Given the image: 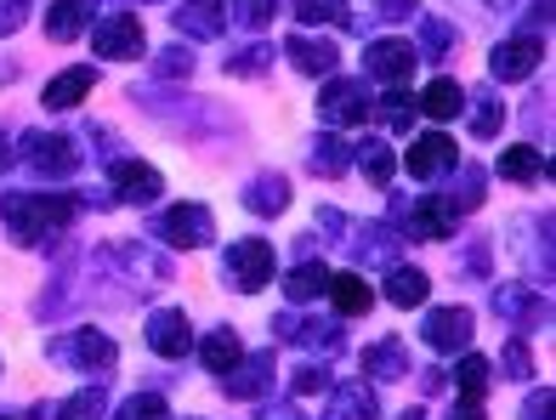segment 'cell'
Listing matches in <instances>:
<instances>
[{
  "label": "cell",
  "instance_id": "1",
  "mask_svg": "<svg viewBox=\"0 0 556 420\" xmlns=\"http://www.w3.org/2000/svg\"><path fill=\"white\" fill-rule=\"evenodd\" d=\"M7 228L17 233V244H40L52 228H63V221L74 216V200H63V193H17V200H7Z\"/></svg>",
  "mask_w": 556,
  "mask_h": 420
},
{
  "label": "cell",
  "instance_id": "2",
  "mask_svg": "<svg viewBox=\"0 0 556 420\" xmlns=\"http://www.w3.org/2000/svg\"><path fill=\"white\" fill-rule=\"evenodd\" d=\"M227 273H233V284L239 290H267V279H273V244H262V239H239L233 251H227Z\"/></svg>",
  "mask_w": 556,
  "mask_h": 420
},
{
  "label": "cell",
  "instance_id": "3",
  "mask_svg": "<svg viewBox=\"0 0 556 420\" xmlns=\"http://www.w3.org/2000/svg\"><path fill=\"white\" fill-rule=\"evenodd\" d=\"M454 160H460V148H454L448 131H426V137H415L409 154H403V165H409L415 182H432L438 170H454Z\"/></svg>",
  "mask_w": 556,
  "mask_h": 420
},
{
  "label": "cell",
  "instance_id": "4",
  "mask_svg": "<svg viewBox=\"0 0 556 420\" xmlns=\"http://www.w3.org/2000/svg\"><path fill=\"white\" fill-rule=\"evenodd\" d=\"M91 46H97V58H114V63H131V58L148 52V40H142V23H137V17H109L103 29L91 35Z\"/></svg>",
  "mask_w": 556,
  "mask_h": 420
},
{
  "label": "cell",
  "instance_id": "5",
  "mask_svg": "<svg viewBox=\"0 0 556 420\" xmlns=\"http://www.w3.org/2000/svg\"><path fill=\"white\" fill-rule=\"evenodd\" d=\"M154 228H160V239L176 244V251H193V244H205V239H211V216L199 211V205H176L170 216L154 221Z\"/></svg>",
  "mask_w": 556,
  "mask_h": 420
},
{
  "label": "cell",
  "instance_id": "6",
  "mask_svg": "<svg viewBox=\"0 0 556 420\" xmlns=\"http://www.w3.org/2000/svg\"><path fill=\"white\" fill-rule=\"evenodd\" d=\"M148 347H154L160 358H182V353L193 347V330H188V318L176 313V307L154 313V318H148Z\"/></svg>",
  "mask_w": 556,
  "mask_h": 420
},
{
  "label": "cell",
  "instance_id": "7",
  "mask_svg": "<svg viewBox=\"0 0 556 420\" xmlns=\"http://www.w3.org/2000/svg\"><path fill=\"white\" fill-rule=\"evenodd\" d=\"M540 58H545V46L534 40V35H522V40H505V46H494V74L500 80H528V74L540 68Z\"/></svg>",
  "mask_w": 556,
  "mask_h": 420
},
{
  "label": "cell",
  "instance_id": "8",
  "mask_svg": "<svg viewBox=\"0 0 556 420\" xmlns=\"http://www.w3.org/2000/svg\"><path fill=\"white\" fill-rule=\"evenodd\" d=\"M364 68L375 74V80L397 86V80H409V68H415V46H403V40H375L369 58H364Z\"/></svg>",
  "mask_w": 556,
  "mask_h": 420
},
{
  "label": "cell",
  "instance_id": "9",
  "mask_svg": "<svg viewBox=\"0 0 556 420\" xmlns=\"http://www.w3.org/2000/svg\"><path fill=\"white\" fill-rule=\"evenodd\" d=\"M426 341H432L438 353H460L466 341H471V313L466 307H443L426 318Z\"/></svg>",
  "mask_w": 556,
  "mask_h": 420
},
{
  "label": "cell",
  "instance_id": "10",
  "mask_svg": "<svg viewBox=\"0 0 556 420\" xmlns=\"http://www.w3.org/2000/svg\"><path fill=\"white\" fill-rule=\"evenodd\" d=\"M23 160H29L35 170H52V177H63V170H74V142L29 131V137H23Z\"/></svg>",
  "mask_w": 556,
  "mask_h": 420
},
{
  "label": "cell",
  "instance_id": "11",
  "mask_svg": "<svg viewBox=\"0 0 556 420\" xmlns=\"http://www.w3.org/2000/svg\"><path fill=\"white\" fill-rule=\"evenodd\" d=\"M364 114H369V97L352 80H336L324 91V119H330V126H352V119H364Z\"/></svg>",
  "mask_w": 556,
  "mask_h": 420
},
{
  "label": "cell",
  "instance_id": "12",
  "mask_svg": "<svg viewBox=\"0 0 556 420\" xmlns=\"http://www.w3.org/2000/svg\"><path fill=\"white\" fill-rule=\"evenodd\" d=\"M114 188H119V200H137V205H148V200H160V170H148V165H137V160H125V165H114Z\"/></svg>",
  "mask_w": 556,
  "mask_h": 420
},
{
  "label": "cell",
  "instance_id": "13",
  "mask_svg": "<svg viewBox=\"0 0 556 420\" xmlns=\"http://www.w3.org/2000/svg\"><path fill=\"white\" fill-rule=\"evenodd\" d=\"M199 364H205L211 376H233V369L244 364L239 335H233V330H211V335H205V347H199Z\"/></svg>",
  "mask_w": 556,
  "mask_h": 420
},
{
  "label": "cell",
  "instance_id": "14",
  "mask_svg": "<svg viewBox=\"0 0 556 420\" xmlns=\"http://www.w3.org/2000/svg\"><path fill=\"white\" fill-rule=\"evenodd\" d=\"M409 233H415V239H443V233H454V200H420V205L409 211Z\"/></svg>",
  "mask_w": 556,
  "mask_h": 420
},
{
  "label": "cell",
  "instance_id": "15",
  "mask_svg": "<svg viewBox=\"0 0 556 420\" xmlns=\"http://www.w3.org/2000/svg\"><path fill=\"white\" fill-rule=\"evenodd\" d=\"M58 358H63V364H91V369H109V364H114V347H109V335L86 330V335H68Z\"/></svg>",
  "mask_w": 556,
  "mask_h": 420
},
{
  "label": "cell",
  "instance_id": "16",
  "mask_svg": "<svg viewBox=\"0 0 556 420\" xmlns=\"http://www.w3.org/2000/svg\"><path fill=\"white\" fill-rule=\"evenodd\" d=\"M86 91H91V68H63L58 80H52V86L40 91V103H46V109L58 114V109H74V103H80Z\"/></svg>",
  "mask_w": 556,
  "mask_h": 420
},
{
  "label": "cell",
  "instance_id": "17",
  "mask_svg": "<svg viewBox=\"0 0 556 420\" xmlns=\"http://www.w3.org/2000/svg\"><path fill=\"white\" fill-rule=\"evenodd\" d=\"M330 295H336V313H341V318H364V313L375 307V295H369V284H364L358 273H336V279H330Z\"/></svg>",
  "mask_w": 556,
  "mask_h": 420
},
{
  "label": "cell",
  "instance_id": "18",
  "mask_svg": "<svg viewBox=\"0 0 556 420\" xmlns=\"http://www.w3.org/2000/svg\"><path fill=\"white\" fill-rule=\"evenodd\" d=\"M91 7L97 0H58L52 12H46V29H52V40H74L91 23Z\"/></svg>",
  "mask_w": 556,
  "mask_h": 420
},
{
  "label": "cell",
  "instance_id": "19",
  "mask_svg": "<svg viewBox=\"0 0 556 420\" xmlns=\"http://www.w3.org/2000/svg\"><path fill=\"white\" fill-rule=\"evenodd\" d=\"M460 109H466V91L454 86V80H432V86L420 91V114L426 119H454Z\"/></svg>",
  "mask_w": 556,
  "mask_h": 420
},
{
  "label": "cell",
  "instance_id": "20",
  "mask_svg": "<svg viewBox=\"0 0 556 420\" xmlns=\"http://www.w3.org/2000/svg\"><path fill=\"white\" fill-rule=\"evenodd\" d=\"M426 290H432V284H426L420 267H392V279H387V302H392V307H420V302H426Z\"/></svg>",
  "mask_w": 556,
  "mask_h": 420
},
{
  "label": "cell",
  "instance_id": "21",
  "mask_svg": "<svg viewBox=\"0 0 556 420\" xmlns=\"http://www.w3.org/2000/svg\"><path fill=\"white\" fill-rule=\"evenodd\" d=\"M500 177H505V182H534V177H545L540 148H505V154H500Z\"/></svg>",
  "mask_w": 556,
  "mask_h": 420
},
{
  "label": "cell",
  "instance_id": "22",
  "mask_svg": "<svg viewBox=\"0 0 556 420\" xmlns=\"http://www.w3.org/2000/svg\"><path fill=\"white\" fill-rule=\"evenodd\" d=\"M285 200H290V182L285 177H262V182H250V193H244V205L256 211V216H278V211H285Z\"/></svg>",
  "mask_w": 556,
  "mask_h": 420
},
{
  "label": "cell",
  "instance_id": "23",
  "mask_svg": "<svg viewBox=\"0 0 556 420\" xmlns=\"http://www.w3.org/2000/svg\"><path fill=\"white\" fill-rule=\"evenodd\" d=\"M290 58L307 68V74H330L336 68V46L330 40H307V35H295L290 40Z\"/></svg>",
  "mask_w": 556,
  "mask_h": 420
},
{
  "label": "cell",
  "instance_id": "24",
  "mask_svg": "<svg viewBox=\"0 0 556 420\" xmlns=\"http://www.w3.org/2000/svg\"><path fill=\"white\" fill-rule=\"evenodd\" d=\"M330 420H375V398H369L364 386H346V392H336Z\"/></svg>",
  "mask_w": 556,
  "mask_h": 420
},
{
  "label": "cell",
  "instance_id": "25",
  "mask_svg": "<svg viewBox=\"0 0 556 420\" xmlns=\"http://www.w3.org/2000/svg\"><path fill=\"white\" fill-rule=\"evenodd\" d=\"M454 381H460L466 398H483V386H489V358H483V353H466L460 369H454Z\"/></svg>",
  "mask_w": 556,
  "mask_h": 420
},
{
  "label": "cell",
  "instance_id": "26",
  "mask_svg": "<svg viewBox=\"0 0 556 420\" xmlns=\"http://www.w3.org/2000/svg\"><path fill=\"white\" fill-rule=\"evenodd\" d=\"M324 284H330V273H324L318 262H307V267H295V273L285 279V290H290V302H307V295H318Z\"/></svg>",
  "mask_w": 556,
  "mask_h": 420
},
{
  "label": "cell",
  "instance_id": "27",
  "mask_svg": "<svg viewBox=\"0 0 556 420\" xmlns=\"http://www.w3.org/2000/svg\"><path fill=\"white\" fill-rule=\"evenodd\" d=\"M267 381H273V353H262V358H250V364H244V376L233 381V398H256Z\"/></svg>",
  "mask_w": 556,
  "mask_h": 420
},
{
  "label": "cell",
  "instance_id": "28",
  "mask_svg": "<svg viewBox=\"0 0 556 420\" xmlns=\"http://www.w3.org/2000/svg\"><path fill=\"white\" fill-rule=\"evenodd\" d=\"M358 154H364V177H369L375 188H387V182H392V154H387V148H381V142H364Z\"/></svg>",
  "mask_w": 556,
  "mask_h": 420
},
{
  "label": "cell",
  "instance_id": "29",
  "mask_svg": "<svg viewBox=\"0 0 556 420\" xmlns=\"http://www.w3.org/2000/svg\"><path fill=\"white\" fill-rule=\"evenodd\" d=\"M381 119H387L392 131L415 126V103H409V91H387V97H381Z\"/></svg>",
  "mask_w": 556,
  "mask_h": 420
},
{
  "label": "cell",
  "instance_id": "30",
  "mask_svg": "<svg viewBox=\"0 0 556 420\" xmlns=\"http://www.w3.org/2000/svg\"><path fill=\"white\" fill-rule=\"evenodd\" d=\"M295 17H301V23H341L346 7H341V0H301Z\"/></svg>",
  "mask_w": 556,
  "mask_h": 420
},
{
  "label": "cell",
  "instance_id": "31",
  "mask_svg": "<svg viewBox=\"0 0 556 420\" xmlns=\"http://www.w3.org/2000/svg\"><path fill=\"white\" fill-rule=\"evenodd\" d=\"M58 420H103V392H80V398H68Z\"/></svg>",
  "mask_w": 556,
  "mask_h": 420
},
{
  "label": "cell",
  "instance_id": "32",
  "mask_svg": "<svg viewBox=\"0 0 556 420\" xmlns=\"http://www.w3.org/2000/svg\"><path fill=\"white\" fill-rule=\"evenodd\" d=\"M364 364H369V376H403V358L392 353V341H375Z\"/></svg>",
  "mask_w": 556,
  "mask_h": 420
},
{
  "label": "cell",
  "instance_id": "33",
  "mask_svg": "<svg viewBox=\"0 0 556 420\" xmlns=\"http://www.w3.org/2000/svg\"><path fill=\"white\" fill-rule=\"evenodd\" d=\"M119 420H165V398L160 392H142V398H131V409H125Z\"/></svg>",
  "mask_w": 556,
  "mask_h": 420
},
{
  "label": "cell",
  "instance_id": "34",
  "mask_svg": "<svg viewBox=\"0 0 556 420\" xmlns=\"http://www.w3.org/2000/svg\"><path fill=\"white\" fill-rule=\"evenodd\" d=\"M500 126H505V109H500V103H483V109H477V119H471L477 137H494Z\"/></svg>",
  "mask_w": 556,
  "mask_h": 420
},
{
  "label": "cell",
  "instance_id": "35",
  "mask_svg": "<svg viewBox=\"0 0 556 420\" xmlns=\"http://www.w3.org/2000/svg\"><path fill=\"white\" fill-rule=\"evenodd\" d=\"M324 381H330L324 369H295V392H301V398H313V392H324Z\"/></svg>",
  "mask_w": 556,
  "mask_h": 420
},
{
  "label": "cell",
  "instance_id": "36",
  "mask_svg": "<svg viewBox=\"0 0 556 420\" xmlns=\"http://www.w3.org/2000/svg\"><path fill=\"white\" fill-rule=\"evenodd\" d=\"M528 420H551V392H540V398H528V409H522Z\"/></svg>",
  "mask_w": 556,
  "mask_h": 420
},
{
  "label": "cell",
  "instance_id": "37",
  "mask_svg": "<svg viewBox=\"0 0 556 420\" xmlns=\"http://www.w3.org/2000/svg\"><path fill=\"white\" fill-rule=\"evenodd\" d=\"M454 420H483V398H460V409H454Z\"/></svg>",
  "mask_w": 556,
  "mask_h": 420
},
{
  "label": "cell",
  "instance_id": "38",
  "mask_svg": "<svg viewBox=\"0 0 556 420\" xmlns=\"http://www.w3.org/2000/svg\"><path fill=\"white\" fill-rule=\"evenodd\" d=\"M188 63H193L188 52H165V58H160V68H165V74H182Z\"/></svg>",
  "mask_w": 556,
  "mask_h": 420
},
{
  "label": "cell",
  "instance_id": "39",
  "mask_svg": "<svg viewBox=\"0 0 556 420\" xmlns=\"http://www.w3.org/2000/svg\"><path fill=\"white\" fill-rule=\"evenodd\" d=\"M0 170H7V137H0Z\"/></svg>",
  "mask_w": 556,
  "mask_h": 420
}]
</instances>
